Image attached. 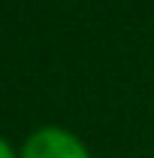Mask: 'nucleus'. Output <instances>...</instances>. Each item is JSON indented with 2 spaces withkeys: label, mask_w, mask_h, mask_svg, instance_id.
I'll list each match as a JSON object with an SVG mask.
<instances>
[{
  "label": "nucleus",
  "mask_w": 154,
  "mask_h": 158,
  "mask_svg": "<svg viewBox=\"0 0 154 158\" xmlns=\"http://www.w3.org/2000/svg\"><path fill=\"white\" fill-rule=\"evenodd\" d=\"M18 158H91V149L73 131L60 125H42L24 140Z\"/></svg>",
  "instance_id": "obj_1"
},
{
  "label": "nucleus",
  "mask_w": 154,
  "mask_h": 158,
  "mask_svg": "<svg viewBox=\"0 0 154 158\" xmlns=\"http://www.w3.org/2000/svg\"><path fill=\"white\" fill-rule=\"evenodd\" d=\"M0 158H18V152L12 149V143L6 137H0Z\"/></svg>",
  "instance_id": "obj_2"
}]
</instances>
